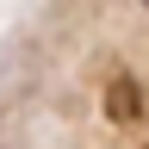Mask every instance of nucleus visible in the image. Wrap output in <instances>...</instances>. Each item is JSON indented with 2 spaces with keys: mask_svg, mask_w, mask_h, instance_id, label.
I'll list each match as a JSON object with an SVG mask.
<instances>
[{
  "mask_svg": "<svg viewBox=\"0 0 149 149\" xmlns=\"http://www.w3.org/2000/svg\"><path fill=\"white\" fill-rule=\"evenodd\" d=\"M137 6H143V13H149V0H137Z\"/></svg>",
  "mask_w": 149,
  "mask_h": 149,
  "instance_id": "obj_1",
  "label": "nucleus"
}]
</instances>
